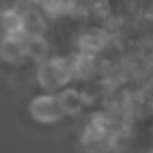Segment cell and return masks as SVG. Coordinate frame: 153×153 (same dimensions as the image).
Masks as SVG:
<instances>
[{
	"label": "cell",
	"mask_w": 153,
	"mask_h": 153,
	"mask_svg": "<svg viewBox=\"0 0 153 153\" xmlns=\"http://www.w3.org/2000/svg\"><path fill=\"white\" fill-rule=\"evenodd\" d=\"M84 96L77 89H64L63 94L59 96V104L63 112L66 114H77L84 107Z\"/></svg>",
	"instance_id": "277c9868"
},
{
	"label": "cell",
	"mask_w": 153,
	"mask_h": 153,
	"mask_svg": "<svg viewBox=\"0 0 153 153\" xmlns=\"http://www.w3.org/2000/svg\"><path fill=\"white\" fill-rule=\"evenodd\" d=\"M28 4H31L33 7H38V8H43V7H46L48 4H50L51 0H27Z\"/></svg>",
	"instance_id": "5b68a950"
},
{
	"label": "cell",
	"mask_w": 153,
	"mask_h": 153,
	"mask_svg": "<svg viewBox=\"0 0 153 153\" xmlns=\"http://www.w3.org/2000/svg\"><path fill=\"white\" fill-rule=\"evenodd\" d=\"M0 58L5 63H18L27 56V36L7 35L0 38Z\"/></svg>",
	"instance_id": "7a4b0ae2"
},
{
	"label": "cell",
	"mask_w": 153,
	"mask_h": 153,
	"mask_svg": "<svg viewBox=\"0 0 153 153\" xmlns=\"http://www.w3.org/2000/svg\"><path fill=\"white\" fill-rule=\"evenodd\" d=\"M36 77L45 89H59L66 86L73 77L71 59L63 56H50L48 59L38 63Z\"/></svg>",
	"instance_id": "6da1fadb"
},
{
	"label": "cell",
	"mask_w": 153,
	"mask_h": 153,
	"mask_svg": "<svg viewBox=\"0 0 153 153\" xmlns=\"http://www.w3.org/2000/svg\"><path fill=\"white\" fill-rule=\"evenodd\" d=\"M31 110H33V115L40 120H54L63 114V109H61L59 104V97L54 96H41L36 97L31 104Z\"/></svg>",
	"instance_id": "3957f363"
}]
</instances>
